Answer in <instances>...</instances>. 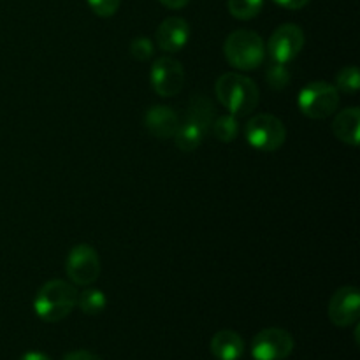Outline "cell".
Listing matches in <instances>:
<instances>
[{
    "label": "cell",
    "instance_id": "obj_24",
    "mask_svg": "<svg viewBox=\"0 0 360 360\" xmlns=\"http://www.w3.org/2000/svg\"><path fill=\"white\" fill-rule=\"evenodd\" d=\"M63 360H102L97 354L88 350H74L70 354H67Z\"/></svg>",
    "mask_w": 360,
    "mask_h": 360
},
{
    "label": "cell",
    "instance_id": "obj_19",
    "mask_svg": "<svg viewBox=\"0 0 360 360\" xmlns=\"http://www.w3.org/2000/svg\"><path fill=\"white\" fill-rule=\"evenodd\" d=\"M229 13L236 20H253L260 14L264 7V0H227Z\"/></svg>",
    "mask_w": 360,
    "mask_h": 360
},
{
    "label": "cell",
    "instance_id": "obj_14",
    "mask_svg": "<svg viewBox=\"0 0 360 360\" xmlns=\"http://www.w3.org/2000/svg\"><path fill=\"white\" fill-rule=\"evenodd\" d=\"M211 354L217 360H239L245 354V340L236 330H218L211 340Z\"/></svg>",
    "mask_w": 360,
    "mask_h": 360
},
{
    "label": "cell",
    "instance_id": "obj_17",
    "mask_svg": "<svg viewBox=\"0 0 360 360\" xmlns=\"http://www.w3.org/2000/svg\"><path fill=\"white\" fill-rule=\"evenodd\" d=\"M77 308L88 316H95L98 313H102L108 306V297L104 295V292L101 288H91L86 287L83 292L77 294Z\"/></svg>",
    "mask_w": 360,
    "mask_h": 360
},
{
    "label": "cell",
    "instance_id": "obj_6",
    "mask_svg": "<svg viewBox=\"0 0 360 360\" xmlns=\"http://www.w3.org/2000/svg\"><path fill=\"white\" fill-rule=\"evenodd\" d=\"M65 274L72 285H94L101 276V259L97 250L84 243L72 246L65 257Z\"/></svg>",
    "mask_w": 360,
    "mask_h": 360
},
{
    "label": "cell",
    "instance_id": "obj_5",
    "mask_svg": "<svg viewBox=\"0 0 360 360\" xmlns=\"http://www.w3.org/2000/svg\"><path fill=\"white\" fill-rule=\"evenodd\" d=\"M246 143L257 151L271 153L280 150L287 139V129L283 122L274 115H257L248 120L245 127Z\"/></svg>",
    "mask_w": 360,
    "mask_h": 360
},
{
    "label": "cell",
    "instance_id": "obj_12",
    "mask_svg": "<svg viewBox=\"0 0 360 360\" xmlns=\"http://www.w3.org/2000/svg\"><path fill=\"white\" fill-rule=\"evenodd\" d=\"M179 122L181 120H179L178 112L169 105H151L144 112V127L157 139L165 141L174 137Z\"/></svg>",
    "mask_w": 360,
    "mask_h": 360
},
{
    "label": "cell",
    "instance_id": "obj_1",
    "mask_svg": "<svg viewBox=\"0 0 360 360\" xmlns=\"http://www.w3.org/2000/svg\"><path fill=\"white\" fill-rule=\"evenodd\" d=\"M214 94L232 116L252 115L260 102V91L255 81L239 72L221 74L214 83Z\"/></svg>",
    "mask_w": 360,
    "mask_h": 360
},
{
    "label": "cell",
    "instance_id": "obj_26",
    "mask_svg": "<svg viewBox=\"0 0 360 360\" xmlns=\"http://www.w3.org/2000/svg\"><path fill=\"white\" fill-rule=\"evenodd\" d=\"M158 2H160L164 7H167V9L176 11V9H183L190 0H158Z\"/></svg>",
    "mask_w": 360,
    "mask_h": 360
},
{
    "label": "cell",
    "instance_id": "obj_25",
    "mask_svg": "<svg viewBox=\"0 0 360 360\" xmlns=\"http://www.w3.org/2000/svg\"><path fill=\"white\" fill-rule=\"evenodd\" d=\"M273 2H276L280 7H285V9L297 11L308 6L309 0H273Z\"/></svg>",
    "mask_w": 360,
    "mask_h": 360
},
{
    "label": "cell",
    "instance_id": "obj_16",
    "mask_svg": "<svg viewBox=\"0 0 360 360\" xmlns=\"http://www.w3.org/2000/svg\"><path fill=\"white\" fill-rule=\"evenodd\" d=\"M185 118L192 120L193 123H197L199 127H202L206 132L211 130V123L214 120V105L206 95L197 94L190 98L188 109H186Z\"/></svg>",
    "mask_w": 360,
    "mask_h": 360
},
{
    "label": "cell",
    "instance_id": "obj_23",
    "mask_svg": "<svg viewBox=\"0 0 360 360\" xmlns=\"http://www.w3.org/2000/svg\"><path fill=\"white\" fill-rule=\"evenodd\" d=\"M90 9L94 11L97 16L101 18H111L115 16L116 11L120 9L122 0H86Z\"/></svg>",
    "mask_w": 360,
    "mask_h": 360
},
{
    "label": "cell",
    "instance_id": "obj_27",
    "mask_svg": "<svg viewBox=\"0 0 360 360\" xmlns=\"http://www.w3.org/2000/svg\"><path fill=\"white\" fill-rule=\"evenodd\" d=\"M20 360H51V359H49L46 354H42V352H27V354L21 355Z\"/></svg>",
    "mask_w": 360,
    "mask_h": 360
},
{
    "label": "cell",
    "instance_id": "obj_4",
    "mask_svg": "<svg viewBox=\"0 0 360 360\" xmlns=\"http://www.w3.org/2000/svg\"><path fill=\"white\" fill-rule=\"evenodd\" d=\"M341 95L334 84L327 81H313L306 84L297 97L299 111L311 120H326L338 111Z\"/></svg>",
    "mask_w": 360,
    "mask_h": 360
},
{
    "label": "cell",
    "instance_id": "obj_7",
    "mask_svg": "<svg viewBox=\"0 0 360 360\" xmlns=\"http://www.w3.org/2000/svg\"><path fill=\"white\" fill-rule=\"evenodd\" d=\"M250 350L255 360H285L294 352V338L288 330L269 327L253 338Z\"/></svg>",
    "mask_w": 360,
    "mask_h": 360
},
{
    "label": "cell",
    "instance_id": "obj_3",
    "mask_svg": "<svg viewBox=\"0 0 360 360\" xmlns=\"http://www.w3.org/2000/svg\"><path fill=\"white\" fill-rule=\"evenodd\" d=\"M224 55L234 69L248 72L262 65L266 60V44L257 32L241 28L227 35Z\"/></svg>",
    "mask_w": 360,
    "mask_h": 360
},
{
    "label": "cell",
    "instance_id": "obj_2",
    "mask_svg": "<svg viewBox=\"0 0 360 360\" xmlns=\"http://www.w3.org/2000/svg\"><path fill=\"white\" fill-rule=\"evenodd\" d=\"M77 304L76 285L65 280L46 281L34 299V311L42 322L56 323L65 320Z\"/></svg>",
    "mask_w": 360,
    "mask_h": 360
},
{
    "label": "cell",
    "instance_id": "obj_11",
    "mask_svg": "<svg viewBox=\"0 0 360 360\" xmlns=\"http://www.w3.org/2000/svg\"><path fill=\"white\" fill-rule=\"evenodd\" d=\"M190 34L192 30H190L188 21L179 16H171L158 25L155 39H157V46L164 53H178L186 46Z\"/></svg>",
    "mask_w": 360,
    "mask_h": 360
},
{
    "label": "cell",
    "instance_id": "obj_22",
    "mask_svg": "<svg viewBox=\"0 0 360 360\" xmlns=\"http://www.w3.org/2000/svg\"><path fill=\"white\" fill-rule=\"evenodd\" d=\"M155 46L148 37H136L130 42V55L139 62H146L153 56Z\"/></svg>",
    "mask_w": 360,
    "mask_h": 360
},
{
    "label": "cell",
    "instance_id": "obj_9",
    "mask_svg": "<svg viewBox=\"0 0 360 360\" xmlns=\"http://www.w3.org/2000/svg\"><path fill=\"white\" fill-rule=\"evenodd\" d=\"M150 81L155 94L160 97H174L185 84V69L181 62L172 56H160L153 62L150 70Z\"/></svg>",
    "mask_w": 360,
    "mask_h": 360
},
{
    "label": "cell",
    "instance_id": "obj_21",
    "mask_svg": "<svg viewBox=\"0 0 360 360\" xmlns=\"http://www.w3.org/2000/svg\"><path fill=\"white\" fill-rule=\"evenodd\" d=\"M290 70H288L287 63H280V62H273L266 70V81L269 84L271 90H283L287 88V84L290 83Z\"/></svg>",
    "mask_w": 360,
    "mask_h": 360
},
{
    "label": "cell",
    "instance_id": "obj_20",
    "mask_svg": "<svg viewBox=\"0 0 360 360\" xmlns=\"http://www.w3.org/2000/svg\"><path fill=\"white\" fill-rule=\"evenodd\" d=\"M338 91H343L347 95H355L360 88V74L357 65H347L338 72L336 84Z\"/></svg>",
    "mask_w": 360,
    "mask_h": 360
},
{
    "label": "cell",
    "instance_id": "obj_10",
    "mask_svg": "<svg viewBox=\"0 0 360 360\" xmlns=\"http://www.w3.org/2000/svg\"><path fill=\"white\" fill-rule=\"evenodd\" d=\"M329 320L336 327H350L359 322L360 316V292L357 287L338 288L329 301Z\"/></svg>",
    "mask_w": 360,
    "mask_h": 360
},
{
    "label": "cell",
    "instance_id": "obj_8",
    "mask_svg": "<svg viewBox=\"0 0 360 360\" xmlns=\"http://www.w3.org/2000/svg\"><path fill=\"white\" fill-rule=\"evenodd\" d=\"M304 30L299 25L285 23L271 34L266 53H269L273 62L288 63L297 58L299 53L304 48Z\"/></svg>",
    "mask_w": 360,
    "mask_h": 360
},
{
    "label": "cell",
    "instance_id": "obj_15",
    "mask_svg": "<svg viewBox=\"0 0 360 360\" xmlns=\"http://www.w3.org/2000/svg\"><path fill=\"white\" fill-rule=\"evenodd\" d=\"M204 134H207L202 127H199L197 123H193L192 120L183 118V122H179L178 130L174 134V143L185 153H192L197 148L200 146L204 139Z\"/></svg>",
    "mask_w": 360,
    "mask_h": 360
},
{
    "label": "cell",
    "instance_id": "obj_18",
    "mask_svg": "<svg viewBox=\"0 0 360 360\" xmlns=\"http://www.w3.org/2000/svg\"><path fill=\"white\" fill-rule=\"evenodd\" d=\"M211 132L221 143H232L239 134V123L236 120V116L221 115L213 120V123H211Z\"/></svg>",
    "mask_w": 360,
    "mask_h": 360
},
{
    "label": "cell",
    "instance_id": "obj_13",
    "mask_svg": "<svg viewBox=\"0 0 360 360\" xmlns=\"http://www.w3.org/2000/svg\"><path fill=\"white\" fill-rule=\"evenodd\" d=\"M333 134L338 141L348 144V146H359L360 143V109L352 105V108L343 109L338 112L333 120Z\"/></svg>",
    "mask_w": 360,
    "mask_h": 360
}]
</instances>
